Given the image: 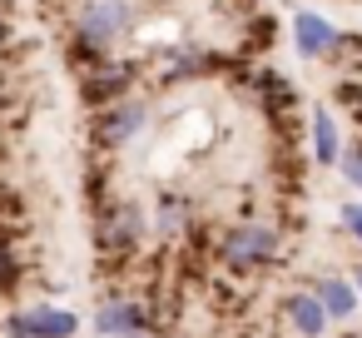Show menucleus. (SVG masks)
<instances>
[{
	"label": "nucleus",
	"instance_id": "11",
	"mask_svg": "<svg viewBox=\"0 0 362 338\" xmlns=\"http://www.w3.org/2000/svg\"><path fill=\"white\" fill-rule=\"evenodd\" d=\"M308 154H313L317 169H327V164L342 159V135H337V120L327 110H313L308 115Z\"/></svg>",
	"mask_w": 362,
	"mask_h": 338
},
{
	"label": "nucleus",
	"instance_id": "22",
	"mask_svg": "<svg viewBox=\"0 0 362 338\" xmlns=\"http://www.w3.org/2000/svg\"><path fill=\"white\" fill-rule=\"evenodd\" d=\"M0 154H6V135H0Z\"/></svg>",
	"mask_w": 362,
	"mask_h": 338
},
{
	"label": "nucleus",
	"instance_id": "9",
	"mask_svg": "<svg viewBox=\"0 0 362 338\" xmlns=\"http://www.w3.org/2000/svg\"><path fill=\"white\" fill-rule=\"evenodd\" d=\"M154 229H159V239L184 244V239L199 229V209H194V199H184V194H159V204H154Z\"/></svg>",
	"mask_w": 362,
	"mask_h": 338
},
{
	"label": "nucleus",
	"instance_id": "12",
	"mask_svg": "<svg viewBox=\"0 0 362 338\" xmlns=\"http://www.w3.org/2000/svg\"><path fill=\"white\" fill-rule=\"evenodd\" d=\"M308 293L322 303L327 318H352V313H357V288H352L347 278H337V274H317V278L308 283Z\"/></svg>",
	"mask_w": 362,
	"mask_h": 338
},
{
	"label": "nucleus",
	"instance_id": "20",
	"mask_svg": "<svg viewBox=\"0 0 362 338\" xmlns=\"http://www.w3.org/2000/svg\"><path fill=\"white\" fill-rule=\"evenodd\" d=\"M352 288H357V293H362V264H357V274H352Z\"/></svg>",
	"mask_w": 362,
	"mask_h": 338
},
{
	"label": "nucleus",
	"instance_id": "10",
	"mask_svg": "<svg viewBox=\"0 0 362 338\" xmlns=\"http://www.w3.org/2000/svg\"><path fill=\"white\" fill-rule=\"evenodd\" d=\"M278 313L288 318V328L298 333V338H322L327 333V313H322V303L308 293V288H293V293H283V303H278Z\"/></svg>",
	"mask_w": 362,
	"mask_h": 338
},
{
	"label": "nucleus",
	"instance_id": "4",
	"mask_svg": "<svg viewBox=\"0 0 362 338\" xmlns=\"http://www.w3.org/2000/svg\"><path fill=\"white\" fill-rule=\"evenodd\" d=\"M149 115H154V105L144 95H129V100H119L110 110H95L90 115V145L100 154H119L149 130Z\"/></svg>",
	"mask_w": 362,
	"mask_h": 338
},
{
	"label": "nucleus",
	"instance_id": "3",
	"mask_svg": "<svg viewBox=\"0 0 362 338\" xmlns=\"http://www.w3.org/2000/svg\"><path fill=\"white\" fill-rule=\"evenodd\" d=\"M283 249H288V234H283V224H258V219H243V224H228L223 234H218V264L228 269V274H238V278H248V274H263V269H273L278 259H283Z\"/></svg>",
	"mask_w": 362,
	"mask_h": 338
},
{
	"label": "nucleus",
	"instance_id": "15",
	"mask_svg": "<svg viewBox=\"0 0 362 338\" xmlns=\"http://www.w3.org/2000/svg\"><path fill=\"white\" fill-rule=\"evenodd\" d=\"M21 283H25V264H21L11 239H0V298H11Z\"/></svg>",
	"mask_w": 362,
	"mask_h": 338
},
{
	"label": "nucleus",
	"instance_id": "2",
	"mask_svg": "<svg viewBox=\"0 0 362 338\" xmlns=\"http://www.w3.org/2000/svg\"><path fill=\"white\" fill-rule=\"evenodd\" d=\"M90 224H95V259H100V274H115L119 278L134 269V259L144 254V239H149V214L139 199L129 194H110L100 204H90Z\"/></svg>",
	"mask_w": 362,
	"mask_h": 338
},
{
	"label": "nucleus",
	"instance_id": "1",
	"mask_svg": "<svg viewBox=\"0 0 362 338\" xmlns=\"http://www.w3.org/2000/svg\"><path fill=\"white\" fill-rule=\"evenodd\" d=\"M144 26V0H80L65 21V70L80 80L115 60L124 40H134Z\"/></svg>",
	"mask_w": 362,
	"mask_h": 338
},
{
	"label": "nucleus",
	"instance_id": "16",
	"mask_svg": "<svg viewBox=\"0 0 362 338\" xmlns=\"http://www.w3.org/2000/svg\"><path fill=\"white\" fill-rule=\"evenodd\" d=\"M337 169H342V179L352 184V189H362V135L342 150V159H337Z\"/></svg>",
	"mask_w": 362,
	"mask_h": 338
},
{
	"label": "nucleus",
	"instance_id": "18",
	"mask_svg": "<svg viewBox=\"0 0 362 338\" xmlns=\"http://www.w3.org/2000/svg\"><path fill=\"white\" fill-rule=\"evenodd\" d=\"M342 229L362 244V204H357V199H347V204H342Z\"/></svg>",
	"mask_w": 362,
	"mask_h": 338
},
{
	"label": "nucleus",
	"instance_id": "6",
	"mask_svg": "<svg viewBox=\"0 0 362 338\" xmlns=\"http://www.w3.org/2000/svg\"><path fill=\"white\" fill-rule=\"evenodd\" d=\"M6 338H80V318L60 303H35V308H16L0 318Z\"/></svg>",
	"mask_w": 362,
	"mask_h": 338
},
{
	"label": "nucleus",
	"instance_id": "13",
	"mask_svg": "<svg viewBox=\"0 0 362 338\" xmlns=\"http://www.w3.org/2000/svg\"><path fill=\"white\" fill-rule=\"evenodd\" d=\"M327 65L342 70V75H362V35L357 30H337V45H332Z\"/></svg>",
	"mask_w": 362,
	"mask_h": 338
},
{
	"label": "nucleus",
	"instance_id": "14",
	"mask_svg": "<svg viewBox=\"0 0 362 338\" xmlns=\"http://www.w3.org/2000/svg\"><path fill=\"white\" fill-rule=\"evenodd\" d=\"M332 100H337V110L362 130V75H342V80L332 85Z\"/></svg>",
	"mask_w": 362,
	"mask_h": 338
},
{
	"label": "nucleus",
	"instance_id": "7",
	"mask_svg": "<svg viewBox=\"0 0 362 338\" xmlns=\"http://www.w3.org/2000/svg\"><path fill=\"white\" fill-rule=\"evenodd\" d=\"M95 328H100V338H149V313L139 298L110 288L95 308Z\"/></svg>",
	"mask_w": 362,
	"mask_h": 338
},
{
	"label": "nucleus",
	"instance_id": "8",
	"mask_svg": "<svg viewBox=\"0 0 362 338\" xmlns=\"http://www.w3.org/2000/svg\"><path fill=\"white\" fill-rule=\"evenodd\" d=\"M332 45H337V26L327 16H317V11H298L293 16V50L303 60H327Z\"/></svg>",
	"mask_w": 362,
	"mask_h": 338
},
{
	"label": "nucleus",
	"instance_id": "5",
	"mask_svg": "<svg viewBox=\"0 0 362 338\" xmlns=\"http://www.w3.org/2000/svg\"><path fill=\"white\" fill-rule=\"evenodd\" d=\"M139 80H144V65H134V60H105L100 70L80 75L75 90H80V105L95 115V110H110V105L129 100Z\"/></svg>",
	"mask_w": 362,
	"mask_h": 338
},
{
	"label": "nucleus",
	"instance_id": "21",
	"mask_svg": "<svg viewBox=\"0 0 362 338\" xmlns=\"http://www.w3.org/2000/svg\"><path fill=\"white\" fill-rule=\"evenodd\" d=\"M65 6H70V16H75V6H80V0H65Z\"/></svg>",
	"mask_w": 362,
	"mask_h": 338
},
{
	"label": "nucleus",
	"instance_id": "19",
	"mask_svg": "<svg viewBox=\"0 0 362 338\" xmlns=\"http://www.w3.org/2000/svg\"><path fill=\"white\" fill-rule=\"evenodd\" d=\"M11 105H16V80L6 75V65H0V115H6Z\"/></svg>",
	"mask_w": 362,
	"mask_h": 338
},
{
	"label": "nucleus",
	"instance_id": "17",
	"mask_svg": "<svg viewBox=\"0 0 362 338\" xmlns=\"http://www.w3.org/2000/svg\"><path fill=\"white\" fill-rule=\"evenodd\" d=\"M16 21H11V0H0V65L11 60V50H16Z\"/></svg>",
	"mask_w": 362,
	"mask_h": 338
}]
</instances>
